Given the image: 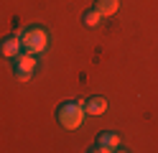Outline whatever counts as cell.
Segmentation results:
<instances>
[{
    "instance_id": "6da1fadb",
    "label": "cell",
    "mask_w": 158,
    "mask_h": 153,
    "mask_svg": "<svg viewBox=\"0 0 158 153\" xmlns=\"http://www.w3.org/2000/svg\"><path fill=\"white\" fill-rule=\"evenodd\" d=\"M84 115H87V110H84L82 100H66V102H61L56 107V120L66 130H77L84 122Z\"/></svg>"
},
{
    "instance_id": "7a4b0ae2",
    "label": "cell",
    "mask_w": 158,
    "mask_h": 153,
    "mask_svg": "<svg viewBox=\"0 0 158 153\" xmlns=\"http://www.w3.org/2000/svg\"><path fill=\"white\" fill-rule=\"evenodd\" d=\"M21 44H23V51H28L33 56H41L48 49V31L44 26H31L21 33Z\"/></svg>"
},
{
    "instance_id": "3957f363",
    "label": "cell",
    "mask_w": 158,
    "mask_h": 153,
    "mask_svg": "<svg viewBox=\"0 0 158 153\" xmlns=\"http://www.w3.org/2000/svg\"><path fill=\"white\" fill-rule=\"evenodd\" d=\"M36 69H38V56L28 54V51H21V54L15 56V69H13V74H15L18 82H31V77L36 74Z\"/></svg>"
},
{
    "instance_id": "277c9868",
    "label": "cell",
    "mask_w": 158,
    "mask_h": 153,
    "mask_svg": "<svg viewBox=\"0 0 158 153\" xmlns=\"http://www.w3.org/2000/svg\"><path fill=\"white\" fill-rule=\"evenodd\" d=\"M120 135L117 133H100V138L94 140V146L89 151H100V153H112V151H120Z\"/></svg>"
},
{
    "instance_id": "5b68a950",
    "label": "cell",
    "mask_w": 158,
    "mask_h": 153,
    "mask_svg": "<svg viewBox=\"0 0 158 153\" xmlns=\"http://www.w3.org/2000/svg\"><path fill=\"white\" fill-rule=\"evenodd\" d=\"M23 51V44H21V33H10L0 41V56L5 59H15L18 54Z\"/></svg>"
},
{
    "instance_id": "8992f818",
    "label": "cell",
    "mask_w": 158,
    "mask_h": 153,
    "mask_svg": "<svg viewBox=\"0 0 158 153\" xmlns=\"http://www.w3.org/2000/svg\"><path fill=\"white\" fill-rule=\"evenodd\" d=\"M84 110H87V115H105L107 112V100L94 95V97H89L84 102Z\"/></svg>"
},
{
    "instance_id": "52a82bcc",
    "label": "cell",
    "mask_w": 158,
    "mask_h": 153,
    "mask_svg": "<svg viewBox=\"0 0 158 153\" xmlns=\"http://www.w3.org/2000/svg\"><path fill=\"white\" fill-rule=\"evenodd\" d=\"M94 8L100 10V15L107 18V15H115L117 13V8H120V0H97Z\"/></svg>"
},
{
    "instance_id": "ba28073f",
    "label": "cell",
    "mask_w": 158,
    "mask_h": 153,
    "mask_svg": "<svg viewBox=\"0 0 158 153\" xmlns=\"http://www.w3.org/2000/svg\"><path fill=\"white\" fill-rule=\"evenodd\" d=\"M84 26L87 28H97V26H100V20H102V15H100V10H97V8H92V10H87V13H84Z\"/></svg>"
}]
</instances>
